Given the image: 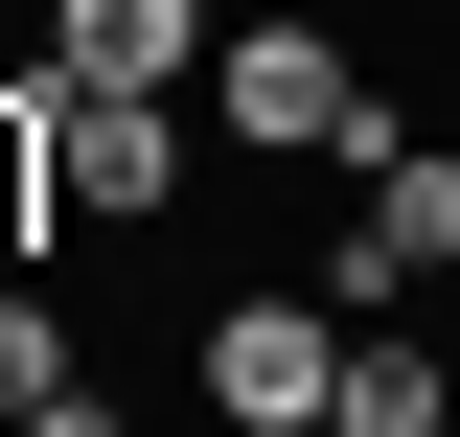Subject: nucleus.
I'll list each match as a JSON object with an SVG mask.
<instances>
[{"instance_id": "obj_6", "label": "nucleus", "mask_w": 460, "mask_h": 437, "mask_svg": "<svg viewBox=\"0 0 460 437\" xmlns=\"http://www.w3.org/2000/svg\"><path fill=\"white\" fill-rule=\"evenodd\" d=\"M323 437H460V369L414 345V299H392V323H345V391H323Z\"/></svg>"}, {"instance_id": "obj_8", "label": "nucleus", "mask_w": 460, "mask_h": 437, "mask_svg": "<svg viewBox=\"0 0 460 437\" xmlns=\"http://www.w3.org/2000/svg\"><path fill=\"white\" fill-rule=\"evenodd\" d=\"M47 184H69V162H47V69H0V254H23V208H47Z\"/></svg>"}, {"instance_id": "obj_2", "label": "nucleus", "mask_w": 460, "mask_h": 437, "mask_svg": "<svg viewBox=\"0 0 460 437\" xmlns=\"http://www.w3.org/2000/svg\"><path fill=\"white\" fill-rule=\"evenodd\" d=\"M184 369H208L230 437H277V415H323V391H345V299H323V276H230Z\"/></svg>"}, {"instance_id": "obj_10", "label": "nucleus", "mask_w": 460, "mask_h": 437, "mask_svg": "<svg viewBox=\"0 0 460 437\" xmlns=\"http://www.w3.org/2000/svg\"><path fill=\"white\" fill-rule=\"evenodd\" d=\"M277 437H323V415H277Z\"/></svg>"}, {"instance_id": "obj_5", "label": "nucleus", "mask_w": 460, "mask_h": 437, "mask_svg": "<svg viewBox=\"0 0 460 437\" xmlns=\"http://www.w3.org/2000/svg\"><path fill=\"white\" fill-rule=\"evenodd\" d=\"M47 69L69 93H184L208 69V0H47Z\"/></svg>"}, {"instance_id": "obj_7", "label": "nucleus", "mask_w": 460, "mask_h": 437, "mask_svg": "<svg viewBox=\"0 0 460 437\" xmlns=\"http://www.w3.org/2000/svg\"><path fill=\"white\" fill-rule=\"evenodd\" d=\"M47 391H69V299L0 254V415H47Z\"/></svg>"}, {"instance_id": "obj_4", "label": "nucleus", "mask_w": 460, "mask_h": 437, "mask_svg": "<svg viewBox=\"0 0 460 437\" xmlns=\"http://www.w3.org/2000/svg\"><path fill=\"white\" fill-rule=\"evenodd\" d=\"M47 162H69L93 230H162L184 208V93H69V69H47Z\"/></svg>"}, {"instance_id": "obj_9", "label": "nucleus", "mask_w": 460, "mask_h": 437, "mask_svg": "<svg viewBox=\"0 0 460 437\" xmlns=\"http://www.w3.org/2000/svg\"><path fill=\"white\" fill-rule=\"evenodd\" d=\"M0 437H138V415H115V391H93V369H69V391H47V415H0Z\"/></svg>"}, {"instance_id": "obj_3", "label": "nucleus", "mask_w": 460, "mask_h": 437, "mask_svg": "<svg viewBox=\"0 0 460 437\" xmlns=\"http://www.w3.org/2000/svg\"><path fill=\"white\" fill-rule=\"evenodd\" d=\"M438 276H460V138H392V162H368V230L323 254V299L392 323V299H438Z\"/></svg>"}, {"instance_id": "obj_1", "label": "nucleus", "mask_w": 460, "mask_h": 437, "mask_svg": "<svg viewBox=\"0 0 460 437\" xmlns=\"http://www.w3.org/2000/svg\"><path fill=\"white\" fill-rule=\"evenodd\" d=\"M208 93H230V138L253 162H392V115H368V47L345 23H208Z\"/></svg>"}]
</instances>
